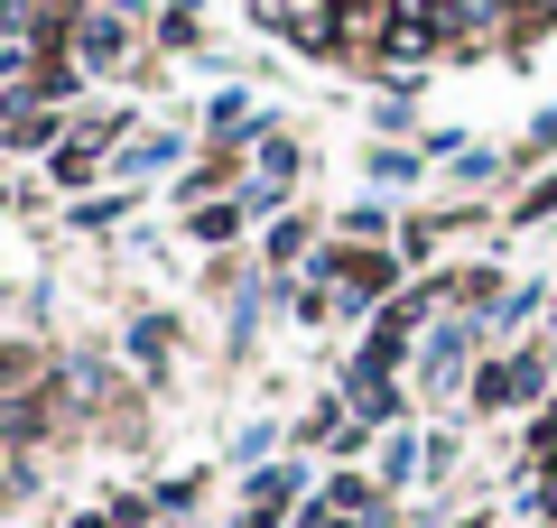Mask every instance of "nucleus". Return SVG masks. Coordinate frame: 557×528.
I'll use <instances>...</instances> for the list:
<instances>
[{
	"instance_id": "obj_1",
	"label": "nucleus",
	"mask_w": 557,
	"mask_h": 528,
	"mask_svg": "<svg viewBox=\"0 0 557 528\" xmlns=\"http://www.w3.org/2000/svg\"><path fill=\"white\" fill-rule=\"evenodd\" d=\"M539 10H557V0H539Z\"/></svg>"
}]
</instances>
